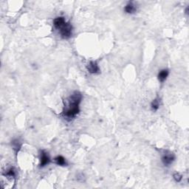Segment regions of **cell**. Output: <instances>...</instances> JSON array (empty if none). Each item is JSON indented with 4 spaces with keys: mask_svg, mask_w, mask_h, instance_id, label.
I'll return each instance as SVG.
<instances>
[{
    "mask_svg": "<svg viewBox=\"0 0 189 189\" xmlns=\"http://www.w3.org/2000/svg\"><path fill=\"white\" fill-rule=\"evenodd\" d=\"M82 100V94L79 92H74L69 97L68 106L64 110V117L69 119L74 118L79 113V104Z\"/></svg>",
    "mask_w": 189,
    "mask_h": 189,
    "instance_id": "1",
    "label": "cell"
},
{
    "mask_svg": "<svg viewBox=\"0 0 189 189\" xmlns=\"http://www.w3.org/2000/svg\"><path fill=\"white\" fill-rule=\"evenodd\" d=\"M61 37L64 39H70L72 36V27L70 22H66L64 26L59 30Z\"/></svg>",
    "mask_w": 189,
    "mask_h": 189,
    "instance_id": "2",
    "label": "cell"
},
{
    "mask_svg": "<svg viewBox=\"0 0 189 189\" xmlns=\"http://www.w3.org/2000/svg\"><path fill=\"white\" fill-rule=\"evenodd\" d=\"M175 160V155L169 151H165L162 157V162L165 166H169Z\"/></svg>",
    "mask_w": 189,
    "mask_h": 189,
    "instance_id": "3",
    "label": "cell"
},
{
    "mask_svg": "<svg viewBox=\"0 0 189 189\" xmlns=\"http://www.w3.org/2000/svg\"><path fill=\"white\" fill-rule=\"evenodd\" d=\"M50 162V157H49L48 154L45 151H42L41 152V157H40V166L44 167L47 164H49Z\"/></svg>",
    "mask_w": 189,
    "mask_h": 189,
    "instance_id": "4",
    "label": "cell"
},
{
    "mask_svg": "<svg viewBox=\"0 0 189 189\" xmlns=\"http://www.w3.org/2000/svg\"><path fill=\"white\" fill-rule=\"evenodd\" d=\"M87 70L90 73L96 74L98 73L99 71H100V69H99L97 62H95V61H90L89 64L87 65Z\"/></svg>",
    "mask_w": 189,
    "mask_h": 189,
    "instance_id": "5",
    "label": "cell"
},
{
    "mask_svg": "<svg viewBox=\"0 0 189 189\" xmlns=\"http://www.w3.org/2000/svg\"><path fill=\"white\" fill-rule=\"evenodd\" d=\"M65 23H66L65 19H64V17H62V16H60V17H58V18L55 19L54 21H53V25H54L55 28L58 30L61 29V28L64 26Z\"/></svg>",
    "mask_w": 189,
    "mask_h": 189,
    "instance_id": "6",
    "label": "cell"
},
{
    "mask_svg": "<svg viewBox=\"0 0 189 189\" xmlns=\"http://www.w3.org/2000/svg\"><path fill=\"white\" fill-rule=\"evenodd\" d=\"M124 10H125V12L127 13H134L135 12H136L137 7L133 2H129L128 4L126 5Z\"/></svg>",
    "mask_w": 189,
    "mask_h": 189,
    "instance_id": "7",
    "label": "cell"
},
{
    "mask_svg": "<svg viewBox=\"0 0 189 189\" xmlns=\"http://www.w3.org/2000/svg\"><path fill=\"white\" fill-rule=\"evenodd\" d=\"M168 70H163L160 71L158 74V80L160 82H164L166 80L167 77L168 75Z\"/></svg>",
    "mask_w": 189,
    "mask_h": 189,
    "instance_id": "8",
    "label": "cell"
},
{
    "mask_svg": "<svg viewBox=\"0 0 189 189\" xmlns=\"http://www.w3.org/2000/svg\"><path fill=\"white\" fill-rule=\"evenodd\" d=\"M55 162L57 165H61V166H64V165H67V162H66L65 158L62 156H57L56 158L54 159Z\"/></svg>",
    "mask_w": 189,
    "mask_h": 189,
    "instance_id": "9",
    "label": "cell"
},
{
    "mask_svg": "<svg viewBox=\"0 0 189 189\" xmlns=\"http://www.w3.org/2000/svg\"><path fill=\"white\" fill-rule=\"evenodd\" d=\"M12 146L13 150L16 152V153H18L19 149H21V143L19 141V140H14L12 142Z\"/></svg>",
    "mask_w": 189,
    "mask_h": 189,
    "instance_id": "10",
    "label": "cell"
},
{
    "mask_svg": "<svg viewBox=\"0 0 189 189\" xmlns=\"http://www.w3.org/2000/svg\"><path fill=\"white\" fill-rule=\"evenodd\" d=\"M151 106H152V110H154V111H157V110L159 109V106H160V100H159V98L154 99L153 101H152V105H151Z\"/></svg>",
    "mask_w": 189,
    "mask_h": 189,
    "instance_id": "11",
    "label": "cell"
},
{
    "mask_svg": "<svg viewBox=\"0 0 189 189\" xmlns=\"http://www.w3.org/2000/svg\"><path fill=\"white\" fill-rule=\"evenodd\" d=\"M173 177H174V179H175L177 182H179V181L182 179V175H181L179 173H174V175H173Z\"/></svg>",
    "mask_w": 189,
    "mask_h": 189,
    "instance_id": "12",
    "label": "cell"
}]
</instances>
